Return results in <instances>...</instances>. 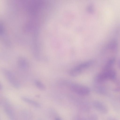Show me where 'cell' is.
I'll return each instance as SVG.
<instances>
[{
  "label": "cell",
  "instance_id": "5",
  "mask_svg": "<svg viewBox=\"0 0 120 120\" xmlns=\"http://www.w3.org/2000/svg\"><path fill=\"white\" fill-rule=\"evenodd\" d=\"M36 86L39 89L43 90L45 89V87L44 84L40 81L36 80L34 81Z\"/></svg>",
  "mask_w": 120,
  "mask_h": 120
},
{
  "label": "cell",
  "instance_id": "2",
  "mask_svg": "<svg viewBox=\"0 0 120 120\" xmlns=\"http://www.w3.org/2000/svg\"><path fill=\"white\" fill-rule=\"evenodd\" d=\"M70 87L73 92L80 95H87L90 92V89L88 87L79 83H72L70 85Z\"/></svg>",
  "mask_w": 120,
  "mask_h": 120
},
{
  "label": "cell",
  "instance_id": "6",
  "mask_svg": "<svg viewBox=\"0 0 120 120\" xmlns=\"http://www.w3.org/2000/svg\"><path fill=\"white\" fill-rule=\"evenodd\" d=\"M22 99L23 100L29 103L32 105L38 106L39 105L36 102L27 98L23 97L22 98Z\"/></svg>",
  "mask_w": 120,
  "mask_h": 120
},
{
  "label": "cell",
  "instance_id": "8",
  "mask_svg": "<svg viewBox=\"0 0 120 120\" xmlns=\"http://www.w3.org/2000/svg\"><path fill=\"white\" fill-rule=\"evenodd\" d=\"M56 120H60L59 119H57Z\"/></svg>",
  "mask_w": 120,
  "mask_h": 120
},
{
  "label": "cell",
  "instance_id": "4",
  "mask_svg": "<svg viewBox=\"0 0 120 120\" xmlns=\"http://www.w3.org/2000/svg\"><path fill=\"white\" fill-rule=\"evenodd\" d=\"M17 63L19 67L21 68L26 69L29 65V63L27 59L25 57L20 56L17 59Z\"/></svg>",
  "mask_w": 120,
  "mask_h": 120
},
{
  "label": "cell",
  "instance_id": "3",
  "mask_svg": "<svg viewBox=\"0 0 120 120\" xmlns=\"http://www.w3.org/2000/svg\"><path fill=\"white\" fill-rule=\"evenodd\" d=\"M2 70L4 75L10 83L14 88L19 89L20 87V83L12 73L6 68H2Z\"/></svg>",
  "mask_w": 120,
  "mask_h": 120
},
{
  "label": "cell",
  "instance_id": "7",
  "mask_svg": "<svg viewBox=\"0 0 120 120\" xmlns=\"http://www.w3.org/2000/svg\"><path fill=\"white\" fill-rule=\"evenodd\" d=\"M118 65L119 68L120 69V60L118 61Z\"/></svg>",
  "mask_w": 120,
  "mask_h": 120
},
{
  "label": "cell",
  "instance_id": "1",
  "mask_svg": "<svg viewBox=\"0 0 120 120\" xmlns=\"http://www.w3.org/2000/svg\"><path fill=\"white\" fill-rule=\"evenodd\" d=\"M93 60H89L78 64L71 69L69 71L70 76L73 77L77 76L85 70L90 67L94 63Z\"/></svg>",
  "mask_w": 120,
  "mask_h": 120
}]
</instances>
